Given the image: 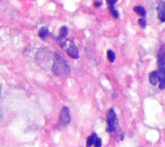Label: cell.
Returning <instances> with one entry per match:
<instances>
[{
  "mask_svg": "<svg viewBox=\"0 0 165 147\" xmlns=\"http://www.w3.org/2000/svg\"><path fill=\"white\" fill-rule=\"evenodd\" d=\"M60 42V46L61 49L73 59H78L79 58V50L75 43L71 40H62Z\"/></svg>",
  "mask_w": 165,
  "mask_h": 147,
  "instance_id": "3957f363",
  "label": "cell"
},
{
  "mask_svg": "<svg viewBox=\"0 0 165 147\" xmlns=\"http://www.w3.org/2000/svg\"><path fill=\"white\" fill-rule=\"evenodd\" d=\"M109 11L111 13L113 16L116 18H118L119 16V12H117V10H116L115 7H114V5H110L109 6Z\"/></svg>",
  "mask_w": 165,
  "mask_h": 147,
  "instance_id": "4fadbf2b",
  "label": "cell"
},
{
  "mask_svg": "<svg viewBox=\"0 0 165 147\" xmlns=\"http://www.w3.org/2000/svg\"><path fill=\"white\" fill-rule=\"evenodd\" d=\"M96 137H97L96 134L94 133L91 136L88 137L87 140V147H91L94 145Z\"/></svg>",
  "mask_w": 165,
  "mask_h": 147,
  "instance_id": "8fae6325",
  "label": "cell"
},
{
  "mask_svg": "<svg viewBox=\"0 0 165 147\" xmlns=\"http://www.w3.org/2000/svg\"><path fill=\"white\" fill-rule=\"evenodd\" d=\"M159 74L157 71H153L149 75V81L153 86H156L159 81Z\"/></svg>",
  "mask_w": 165,
  "mask_h": 147,
  "instance_id": "ba28073f",
  "label": "cell"
},
{
  "mask_svg": "<svg viewBox=\"0 0 165 147\" xmlns=\"http://www.w3.org/2000/svg\"><path fill=\"white\" fill-rule=\"evenodd\" d=\"M0 98H1V87H0Z\"/></svg>",
  "mask_w": 165,
  "mask_h": 147,
  "instance_id": "d6986e66",
  "label": "cell"
},
{
  "mask_svg": "<svg viewBox=\"0 0 165 147\" xmlns=\"http://www.w3.org/2000/svg\"><path fill=\"white\" fill-rule=\"evenodd\" d=\"M134 11L138 14L141 15V16H145L146 11L145 8L141 7V6H136V7H134Z\"/></svg>",
  "mask_w": 165,
  "mask_h": 147,
  "instance_id": "30bf717a",
  "label": "cell"
},
{
  "mask_svg": "<svg viewBox=\"0 0 165 147\" xmlns=\"http://www.w3.org/2000/svg\"><path fill=\"white\" fill-rule=\"evenodd\" d=\"M124 139V134H122L121 135V140L123 141Z\"/></svg>",
  "mask_w": 165,
  "mask_h": 147,
  "instance_id": "ac0fdd59",
  "label": "cell"
},
{
  "mask_svg": "<svg viewBox=\"0 0 165 147\" xmlns=\"http://www.w3.org/2000/svg\"><path fill=\"white\" fill-rule=\"evenodd\" d=\"M94 144V147H101V146H102V141H101V138L97 136L96 139H95Z\"/></svg>",
  "mask_w": 165,
  "mask_h": 147,
  "instance_id": "9a60e30c",
  "label": "cell"
},
{
  "mask_svg": "<svg viewBox=\"0 0 165 147\" xmlns=\"http://www.w3.org/2000/svg\"><path fill=\"white\" fill-rule=\"evenodd\" d=\"M138 23L142 29H145L147 27V21L144 18H140L138 20Z\"/></svg>",
  "mask_w": 165,
  "mask_h": 147,
  "instance_id": "5bb4252c",
  "label": "cell"
},
{
  "mask_svg": "<svg viewBox=\"0 0 165 147\" xmlns=\"http://www.w3.org/2000/svg\"><path fill=\"white\" fill-rule=\"evenodd\" d=\"M49 29L45 27H43L40 28V29L39 30L38 35H39L40 38L44 39L47 36L49 35Z\"/></svg>",
  "mask_w": 165,
  "mask_h": 147,
  "instance_id": "9c48e42d",
  "label": "cell"
},
{
  "mask_svg": "<svg viewBox=\"0 0 165 147\" xmlns=\"http://www.w3.org/2000/svg\"><path fill=\"white\" fill-rule=\"evenodd\" d=\"M107 122L109 127H108V131L109 132H112L115 131L118 127L119 121L117 117V115L113 108H110L107 112Z\"/></svg>",
  "mask_w": 165,
  "mask_h": 147,
  "instance_id": "277c9868",
  "label": "cell"
},
{
  "mask_svg": "<svg viewBox=\"0 0 165 147\" xmlns=\"http://www.w3.org/2000/svg\"><path fill=\"white\" fill-rule=\"evenodd\" d=\"M68 32H69L68 27H66V25L62 26L61 27V29H60L58 36L57 37V39H58L59 41H61L64 39L65 37L68 36Z\"/></svg>",
  "mask_w": 165,
  "mask_h": 147,
  "instance_id": "52a82bcc",
  "label": "cell"
},
{
  "mask_svg": "<svg viewBox=\"0 0 165 147\" xmlns=\"http://www.w3.org/2000/svg\"><path fill=\"white\" fill-rule=\"evenodd\" d=\"M165 48L164 45H163L160 48L158 52V68H159V81H160L159 88L161 90H164L165 88Z\"/></svg>",
  "mask_w": 165,
  "mask_h": 147,
  "instance_id": "7a4b0ae2",
  "label": "cell"
},
{
  "mask_svg": "<svg viewBox=\"0 0 165 147\" xmlns=\"http://www.w3.org/2000/svg\"><path fill=\"white\" fill-rule=\"evenodd\" d=\"M158 17L159 20L164 22L165 21V9H164V1L161 0L157 7Z\"/></svg>",
  "mask_w": 165,
  "mask_h": 147,
  "instance_id": "8992f818",
  "label": "cell"
},
{
  "mask_svg": "<svg viewBox=\"0 0 165 147\" xmlns=\"http://www.w3.org/2000/svg\"><path fill=\"white\" fill-rule=\"evenodd\" d=\"M117 1H118V0H106V2L110 5H114V4H116Z\"/></svg>",
  "mask_w": 165,
  "mask_h": 147,
  "instance_id": "2e32d148",
  "label": "cell"
},
{
  "mask_svg": "<svg viewBox=\"0 0 165 147\" xmlns=\"http://www.w3.org/2000/svg\"><path fill=\"white\" fill-rule=\"evenodd\" d=\"M59 119L61 123L65 127L68 126L71 123V115H70L69 108L67 107H63L61 109L59 114Z\"/></svg>",
  "mask_w": 165,
  "mask_h": 147,
  "instance_id": "5b68a950",
  "label": "cell"
},
{
  "mask_svg": "<svg viewBox=\"0 0 165 147\" xmlns=\"http://www.w3.org/2000/svg\"><path fill=\"white\" fill-rule=\"evenodd\" d=\"M107 58L111 63H113L115 61L116 54L112 50H108L107 51Z\"/></svg>",
  "mask_w": 165,
  "mask_h": 147,
  "instance_id": "7c38bea8",
  "label": "cell"
},
{
  "mask_svg": "<svg viewBox=\"0 0 165 147\" xmlns=\"http://www.w3.org/2000/svg\"><path fill=\"white\" fill-rule=\"evenodd\" d=\"M52 71L57 76L66 77L71 74V68L68 63L65 59L60 55L55 54L54 57Z\"/></svg>",
  "mask_w": 165,
  "mask_h": 147,
  "instance_id": "6da1fadb",
  "label": "cell"
},
{
  "mask_svg": "<svg viewBox=\"0 0 165 147\" xmlns=\"http://www.w3.org/2000/svg\"><path fill=\"white\" fill-rule=\"evenodd\" d=\"M101 5H102V3L99 2V1L95 2V4H94V5L96 6V7H100V6H101Z\"/></svg>",
  "mask_w": 165,
  "mask_h": 147,
  "instance_id": "e0dca14e",
  "label": "cell"
}]
</instances>
